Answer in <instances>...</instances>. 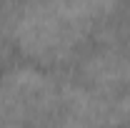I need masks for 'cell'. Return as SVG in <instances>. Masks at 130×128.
<instances>
[{"mask_svg": "<svg viewBox=\"0 0 130 128\" xmlns=\"http://www.w3.org/2000/svg\"><path fill=\"white\" fill-rule=\"evenodd\" d=\"M95 33L68 0H30L10 28V40L30 63L55 68L83 55Z\"/></svg>", "mask_w": 130, "mask_h": 128, "instance_id": "6da1fadb", "label": "cell"}, {"mask_svg": "<svg viewBox=\"0 0 130 128\" xmlns=\"http://www.w3.org/2000/svg\"><path fill=\"white\" fill-rule=\"evenodd\" d=\"M68 3H70L85 20H90L95 28H100V25L110 23L113 15L120 13V8H123L125 0H68Z\"/></svg>", "mask_w": 130, "mask_h": 128, "instance_id": "7a4b0ae2", "label": "cell"}, {"mask_svg": "<svg viewBox=\"0 0 130 128\" xmlns=\"http://www.w3.org/2000/svg\"><path fill=\"white\" fill-rule=\"evenodd\" d=\"M8 35L3 33V28H0V65H3V60H5V53H8Z\"/></svg>", "mask_w": 130, "mask_h": 128, "instance_id": "3957f363", "label": "cell"}]
</instances>
